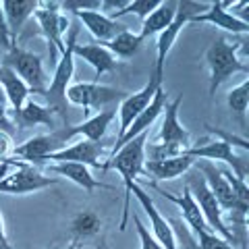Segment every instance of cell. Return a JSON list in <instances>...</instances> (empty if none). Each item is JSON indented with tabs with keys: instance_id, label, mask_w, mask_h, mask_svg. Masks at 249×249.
<instances>
[{
	"instance_id": "cell-1",
	"label": "cell",
	"mask_w": 249,
	"mask_h": 249,
	"mask_svg": "<svg viewBox=\"0 0 249 249\" xmlns=\"http://www.w3.org/2000/svg\"><path fill=\"white\" fill-rule=\"evenodd\" d=\"M247 46L245 40L231 44L224 36H218L206 50V65L210 71V96H214L216 89L235 73H249Z\"/></svg>"
},
{
	"instance_id": "cell-2",
	"label": "cell",
	"mask_w": 249,
	"mask_h": 249,
	"mask_svg": "<svg viewBox=\"0 0 249 249\" xmlns=\"http://www.w3.org/2000/svg\"><path fill=\"white\" fill-rule=\"evenodd\" d=\"M145 143H147V131L135 139L123 143L119 150L112 152L106 160V170L114 168L121 175L124 183V204H123V218L119 229L124 231L129 222V208H131V187L137 183V177L143 175V162H145Z\"/></svg>"
},
{
	"instance_id": "cell-3",
	"label": "cell",
	"mask_w": 249,
	"mask_h": 249,
	"mask_svg": "<svg viewBox=\"0 0 249 249\" xmlns=\"http://www.w3.org/2000/svg\"><path fill=\"white\" fill-rule=\"evenodd\" d=\"M69 37H67V44H65V52H62L60 60L56 62L54 67V75H52V81L48 83V88L44 91V98L48 102V108L58 114L62 121L67 123V89L73 81V75H75V44H77V36H79V29L75 25H71V29L67 31Z\"/></svg>"
},
{
	"instance_id": "cell-4",
	"label": "cell",
	"mask_w": 249,
	"mask_h": 249,
	"mask_svg": "<svg viewBox=\"0 0 249 249\" xmlns=\"http://www.w3.org/2000/svg\"><path fill=\"white\" fill-rule=\"evenodd\" d=\"M58 183V178L44 175L36 166L19 162L15 158H6L0 162V193L9 196H27L48 189Z\"/></svg>"
},
{
	"instance_id": "cell-5",
	"label": "cell",
	"mask_w": 249,
	"mask_h": 249,
	"mask_svg": "<svg viewBox=\"0 0 249 249\" xmlns=\"http://www.w3.org/2000/svg\"><path fill=\"white\" fill-rule=\"evenodd\" d=\"M204 2H191V0H181L177 2V13H175V19L173 23L158 34V40H156V65H154V73L150 79H154L156 83L162 85V79H164V65H166V56L168 52L173 50V46L177 42L178 34L185 25H189V21L196 17V15L204 13L206 11Z\"/></svg>"
},
{
	"instance_id": "cell-6",
	"label": "cell",
	"mask_w": 249,
	"mask_h": 249,
	"mask_svg": "<svg viewBox=\"0 0 249 249\" xmlns=\"http://www.w3.org/2000/svg\"><path fill=\"white\" fill-rule=\"evenodd\" d=\"M2 65L9 67L11 71L27 85L31 93H42L44 96L46 88H48V79H46V71H44V58L40 54L19 48V46L15 44L13 48L6 52Z\"/></svg>"
},
{
	"instance_id": "cell-7",
	"label": "cell",
	"mask_w": 249,
	"mask_h": 249,
	"mask_svg": "<svg viewBox=\"0 0 249 249\" xmlns=\"http://www.w3.org/2000/svg\"><path fill=\"white\" fill-rule=\"evenodd\" d=\"M185 187L191 191V196H193V199H196V204L199 206L201 214H204V220H206V224H208V229L212 231V232H216L218 237H222L229 245H232V247L237 249L235 237L231 235V231H229V227H227V222H224V218H222L224 212L220 210V206H218L216 197L212 196V191L208 189L206 181L201 178V175L197 173V170H196L193 175H189V178H187V185H185Z\"/></svg>"
},
{
	"instance_id": "cell-8",
	"label": "cell",
	"mask_w": 249,
	"mask_h": 249,
	"mask_svg": "<svg viewBox=\"0 0 249 249\" xmlns=\"http://www.w3.org/2000/svg\"><path fill=\"white\" fill-rule=\"evenodd\" d=\"M34 17L37 21V25H40L42 36L48 42L50 60L58 62L56 54L65 52V40H62V36L71 29V21L60 13V2H40Z\"/></svg>"
},
{
	"instance_id": "cell-9",
	"label": "cell",
	"mask_w": 249,
	"mask_h": 249,
	"mask_svg": "<svg viewBox=\"0 0 249 249\" xmlns=\"http://www.w3.org/2000/svg\"><path fill=\"white\" fill-rule=\"evenodd\" d=\"M196 170L201 175V178L206 181L208 189L212 191V196L216 197L218 206H220L222 212H229V214H247V208L243 206L241 201L237 199L235 191H232L231 183L224 178L222 170L214 162H208V160H196Z\"/></svg>"
},
{
	"instance_id": "cell-10",
	"label": "cell",
	"mask_w": 249,
	"mask_h": 249,
	"mask_svg": "<svg viewBox=\"0 0 249 249\" xmlns=\"http://www.w3.org/2000/svg\"><path fill=\"white\" fill-rule=\"evenodd\" d=\"M67 142L69 139L65 135V129L44 133V135H34L27 142H23L21 145H15L13 158L19 162H25V164H31V166L44 164V162H48L52 154L60 152L67 145Z\"/></svg>"
},
{
	"instance_id": "cell-11",
	"label": "cell",
	"mask_w": 249,
	"mask_h": 249,
	"mask_svg": "<svg viewBox=\"0 0 249 249\" xmlns=\"http://www.w3.org/2000/svg\"><path fill=\"white\" fill-rule=\"evenodd\" d=\"M67 104L79 106L85 112L89 108H98V106H106L112 102H121V100L127 96L123 89L110 88V85H102V83H71L67 89Z\"/></svg>"
},
{
	"instance_id": "cell-12",
	"label": "cell",
	"mask_w": 249,
	"mask_h": 249,
	"mask_svg": "<svg viewBox=\"0 0 249 249\" xmlns=\"http://www.w3.org/2000/svg\"><path fill=\"white\" fill-rule=\"evenodd\" d=\"M131 196H133L139 201V206L143 208L147 220H150V227H152V235L156 237V241H158V243L164 249H178L173 224H170L166 218L158 212V206L154 204V199L150 197V193L143 191L139 183H133V187H131Z\"/></svg>"
},
{
	"instance_id": "cell-13",
	"label": "cell",
	"mask_w": 249,
	"mask_h": 249,
	"mask_svg": "<svg viewBox=\"0 0 249 249\" xmlns=\"http://www.w3.org/2000/svg\"><path fill=\"white\" fill-rule=\"evenodd\" d=\"M162 88L160 83H156L154 79H150L145 85L139 91H133V93H127L123 100H121V104H119V135H116V142L127 133V129L131 127V123H133L139 114L143 112V108L152 102V98H154V93L156 89Z\"/></svg>"
},
{
	"instance_id": "cell-14",
	"label": "cell",
	"mask_w": 249,
	"mask_h": 249,
	"mask_svg": "<svg viewBox=\"0 0 249 249\" xmlns=\"http://www.w3.org/2000/svg\"><path fill=\"white\" fill-rule=\"evenodd\" d=\"M104 142L102 143H93V142H77L73 145H65L60 152L52 154L48 158V164L50 162H77V164H83V166H93V168H100V170H106L104 166Z\"/></svg>"
},
{
	"instance_id": "cell-15",
	"label": "cell",
	"mask_w": 249,
	"mask_h": 249,
	"mask_svg": "<svg viewBox=\"0 0 249 249\" xmlns=\"http://www.w3.org/2000/svg\"><path fill=\"white\" fill-rule=\"evenodd\" d=\"M168 104V93L164 91V88H158L154 93V98H152V102L147 104L143 108V112L137 116V119L131 123V127L127 129V133H124L119 142H114V147H112V152H116L123 143H127L131 142V139H135L137 135H142L145 133V131H150L152 124L158 121V116H162V112H164V106Z\"/></svg>"
},
{
	"instance_id": "cell-16",
	"label": "cell",
	"mask_w": 249,
	"mask_h": 249,
	"mask_svg": "<svg viewBox=\"0 0 249 249\" xmlns=\"http://www.w3.org/2000/svg\"><path fill=\"white\" fill-rule=\"evenodd\" d=\"M183 98L178 96L173 102H168L162 112V124L160 131L156 135V143H178L185 147H191V135L187 131L181 121H178V106H181Z\"/></svg>"
},
{
	"instance_id": "cell-17",
	"label": "cell",
	"mask_w": 249,
	"mask_h": 249,
	"mask_svg": "<svg viewBox=\"0 0 249 249\" xmlns=\"http://www.w3.org/2000/svg\"><path fill=\"white\" fill-rule=\"evenodd\" d=\"M46 170H48L50 175H60L62 178L75 183L77 187H81V189L88 191V193H93L96 189H106V191L114 189V187L98 181V178L91 175V170L88 166L77 164V162H50V164L46 166Z\"/></svg>"
},
{
	"instance_id": "cell-18",
	"label": "cell",
	"mask_w": 249,
	"mask_h": 249,
	"mask_svg": "<svg viewBox=\"0 0 249 249\" xmlns=\"http://www.w3.org/2000/svg\"><path fill=\"white\" fill-rule=\"evenodd\" d=\"M189 23H210V25L214 27H220L224 31H229V34H235V36H247L249 34V25L243 21H239L237 17H232V15L227 11V6L224 2H210L206 6L204 13L196 15Z\"/></svg>"
},
{
	"instance_id": "cell-19",
	"label": "cell",
	"mask_w": 249,
	"mask_h": 249,
	"mask_svg": "<svg viewBox=\"0 0 249 249\" xmlns=\"http://www.w3.org/2000/svg\"><path fill=\"white\" fill-rule=\"evenodd\" d=\"M116 119V110L114 108H106V110L98 112L96 116H91L81 124H65V135L67 139H73L75 135H83V139L93 143H102L106 137L108 127L112 124V121Z\"/></svg>"
},
{
	"instance_id": "cell-20",
	"label": "cell",
	"mask_w": 249,
	"mask_h": 249,
	"mask_svg": "<svg viewBox=\"0 0 249 249\" xmlns=\"http://www.w3.org/2000/svg\"><path fill=\"white\" fill-rule=\"evenodd\" d=\"M196 164L191 156H177V158L164 160H145L143 162V175H150L154 181H175V178L187 175Z\"/></svg>"
},
{
	"instance_id": "cell-21",
	"label": "cell",
	"mask_w": 249,
	"mask_h": 249,
	"mask_svg": "<svg viewBox=\"0 0 249 249\" xmlns=\"http://www.w3.org/2000/svg\"><path fill=\"white\" fill-rule=\"evenodd\" d=\"M152 187L160 193L162 197H166L168 201H173V204H177L178 208H181L185 227L189 229L193 235H196V232H199V231H210V229H208V224H206V220H204V214H201L199 206L196 204V199H193L191 191L187 189V187L183 189V193H181L178 197H177V196H170V193H166V191H162L160 187H158V185H154V183H152Z\"/></svg>"
},
{
	"instance_id": "cell-22",
	"label": "cell",
	"mask_w": 249,
	"mask_h": 249,
	"mask_svg": "<svg viewBox=\"0 0 249 249\" xmlns=\"http://www.w3.org/2000/svg\"><path fill=\"white\" fill-rule=\"evenodd\" d=\"M75 15H77V19L83 23V27L91 34L93 40H98L102 46L106 42H110L116 34H121L124 29L119 21L106 17V15H102L100 11H79Z\"/></svg>"
},
{
	"instance_id": "cell-23",
	"label": "cell",
	"mask_w": 249,
	"mask_h": 249,
	"mask_svg": "<svg viewBox=\"0 0 249 249\" xmlns=\"http://www.w3.org/2000/svg\"><path fill=\"white\" fill-rule=\"evenodd\" d=\"M75 58H83L96 73V83L102 75L114 71L119 67V58H114L102 44H75Z\"/></svg>"
},
{
	"instance_id": "cell-24",
	"label": "cell",
	"mask_w": 249,
	"mask_h": 249,
	"mask_svg": "<svg viewBox=\"0 0 249 249\" xmlns=\"http://www.w3.org/2000/svg\"><path fill=\"white\" fill-rule=\"evenodd\" d=\"M0 6H2V13H4V19H6V25H9L13 42H17V36L21 34L25 21L37 11L40 0H2Z\"/></svg>"
},
{
	"instance_id": "cell-25",
	"label": "cell",
	"mask_w": 249,
	"mask_h": 249,
	"mask_svg": "<svg viewBox=\"0 0 249 249\" xmlns=\"http://www.w3.org/2000/svg\"><path fill=\"white\" fill-rule=\"evenodd\" d=\"M0 89L4 91V96H6V100H9L13 112L21 110L23 104H25L29 100V96H31L27 85L4 65H0Z\"/></svg>"
},
{
	"instance_id": "cell-26",
	"label": "cell",
	"mask_w": 249,
	"mask_h": 249,
	"mask_svg": "<svg viewBox=\"0 0 249 249\" xmlns=\"http://www.w3.org/2000/svg\"><path fill=\"white\" fill-rule=\"evenodd\" d=\"M175 13H177V2L173 0H162L160 6L156 9L152 15H147V17L142 21V31H139V37L142 40H147V37L152 36H158L160 31H164L170 23L175 19Z\"/></svg>"
},
{
	"instance_id": "cell-27",
	"label": "cell",
	"mask_w": 249,
	"mask_h": 249,
	"mask_svg": "<svg viewBox=\"0 0 249 249\" xmlns=\"http://www.w3.org/2000/svg\"><path fill=\"white\" fill-rule=\"evenodd\" d=\"M15 123H19L21 127H54V114L48 106L37 104L34 100H27L23 104L21 110L13 112Z\"/></svg>"
},
{
	"instance_id": "cell-28",
	"label": "cell",
	"mask_w": 249,
	"mask_h": 249,
	"mask_svg": "<svg viewBox=\"0 0 249 249\" xmlns=\"http://www.w3.org/2000/svg\"><path fill=\"white\" fill-rule=\"evenodd\" d=\"M100 231H102V218H100L96 212H91V210H83V212L77 214L71 222V237H73L75 245L83 239L96 237Z\"/></svg>"
},
{
	"instance_id": "cell-29",
	"label": "cell",
	"mask_w": 249,
	"mask_h": 249,
	"mask_svg": "<svg viewBox=\"0 0 249 249\" xmlns=\"http://www.w3.org/2000/svg\"><path fill=\"white\" fill-rule=\"evenodd\" d=\"M142 37H139L137 34H133V31H129V29H123L121 34H116L110 42H106L104 44V48L112 54V56L116 58H123V60H127L131 58L133 54L139 50V46H142Z\"/></svg>"
},
{
	"instance_id": "cell-30",
	"label": "cell",
	"mask_w": 249,
	"mask_h": 249,
	"mask_svg": "<svg viewBox=\"0 0 249 249\" xmlns=\"http://www.w3.org/2000/svg\"><path fill=\"white\" fill-rule=\"evenodd\" d=\"M227 104L231 108V112L241 121V124L245 123V112L249 106V79H243L237 88H232L227 96Z\"/></svg>"
},
{
	"instance_id": "cell-31",
	"label": "cell",
	"mask_w": 249,
	"mask_h": 249,
	"mask_svg": "<svg viewBox=\"0 0 249 249\" xmlns=\"http://www.w3.org/2000/svg\"><path fill=\"white\" fill-rule=\"evenodd\" d=\"M160 2H162V0H129L127 6H124V9H121L119 13H114L110 19L116 21V19L124 17V15H137V17L143 21L147 15H152L156 9H158Z\"/></svg>"
},
{
	"instance_id": "cell-32",
	"label": "cell",
	"mask_w": 249,
	"mask_h": 249,
	"mask_svg": "<svg viewBox=\"0 0 249 249\" xmlns=\"http://www.w3.org/2000/svg\"><path fill=\"white\" fill-rule=\"evenodd\" d=\"M193 239H196L197 249H235L212 231H199V232L193 235Z\"/></svg>"
},
{
	"instance_id": "cell-33",
	"label": "cell",
	"mask_w": 249,
	"mask_h": 249,
	"mask_svg": "<svg viewBox=\"0 0 249 249\" xmlns=\"http://www.w3.org/2000/svg\"><path fill=\"white\" fill-rule=\"evenodd\" d=\"M133 224H135V231H137V237H139V245H142V249H164L158 241H156V237L150 232V229L145 227V224L142 222V218H139L137 214H133Z\"/></svg>"
},
{
	"instance_id": "cell-34",
	"label": "cell",
	"mask_w": 249,
	"mask_h": 249,
	"mask_svg": "<svg viewBox=\"0 0 249 249\" xmlns=\"http://www.w3.org/2000/svg\"><path fill=\"white\" fill-rule=\"evenodd\" d=\"M9 114H11V104H9V100H6L4 91L0 89V131H4V133H9L13 137L17 127H15V123L11 121Z\"/></svg>"
},
{
	"instance_id": "cell-35",
	"label": "cell",
	"mask_w": 249,
	"mask_h": 249,
	"mask_svg": "<svg viewBox=\"0 0 249 249\" xmlns=\"http://www.w3.org/2000/svg\"><path fill=\"white\" fill-rule=\"evenodd\" d=\"M0 46H4L6 52H9L15 42L11 37V31H9V25H6V19H4V13H2V6H0Z\"/></svg>"
},
{
	"instance_id": "cell-36",
	"label": "cell",
	"mask_w": 249,
	"mask_h": 249,
	"mask_svg": "<svg viewBox=\"0 0 249 249\" xmlns=\"http://www.w3.org/2000/svg\"><path fill=\"white\" fill-rule=\"evenodd\" d=\"M13 150H15L13 137L9 133H4V131H0V162L6 160V158H11Z\"/></svg>"
},
{
	"instance_id": "cell-37",
	"label": "cell",
	"mask_w": 249,
	"mask_h": 249,
	"mask_svg": "<svg viewBox=\"0 0 249 249\" xmlns=\"http://www.w3.org/2000/svg\"><path fill=\"white\" fill-rule=\"evenodd\" d=\"M0 239H6V229H4V218L0 214Z\"/></svg>"
},
{
	"instance_id": "cell-38",
	"label": "cell",
	"mask_w": 249,
	"mask_h": 249,
	"mask_svg": "<svg viewBox=\"0 0 249 249\" xmlns=\"http://www.w3.org/2000/svg\"><path fill=\"white\" fill-rule=\"evenodd\" d=\"M0 249H13L11 243H9V239H0Z\"/></svg>"
}]
</instances>
